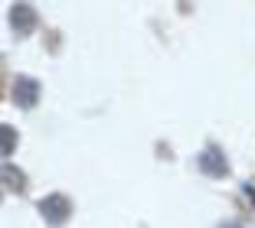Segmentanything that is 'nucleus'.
Returning <instances> with one entry per match:
<instances>
[{"mask_svg": "<svg viewBox=\"0 0 255 228\" xmlns=\"http://www.w3.org/2000/svg\"><path fill=\"white\" fill-rule=\"evenodd\" d=\"M39 212H43V219L49 222V225H59V222L69 215V199H62V196H46L43 202H39Z\"/></svg>", "mask_w": 255, "mask_h": 228, "instance_id": "obj_2", "label": "nucleus"}, {"mask_svg": "<svg viewBox=\"0 0 255 228\" xmlns=\"http://www.w3.org/2000/svg\"><path fill=\"white\" fill-rule=\"evenodd\" d=\"M10 16H13V30H20V33H30L33 23H36V13H33L30 3H16V7L10 10Z\"/></svg>", "mask_w": 255, "mask_h": 228, "instance_id": "obj_3", "label": "nucleus"}, {"mask_svg": "<svg viewBox=\"0 0 255 228\" xmlns=\"http://www.w3.org/2000/svg\"><path fill=\"white\" fill-rule=\"evenodd\" d=\"M226 228H239V225H236V222H233V225H226Z\"/></svg>", "mask_w": 255, "mask_h": 228, "instance_id": "obj_7", "label": "nucleus"}, {"mask_svg": "<svg viewBox=\"0 0 255 228\" xmlns=\"http://www.w3.org/2000/svg\"><path fill=\"white\" fill-rule=\"evenodd\" d=\"M3 176H7V186H10V189H16V192L23 189V173H20V169H13L10 163L3 166Z\"/></svg>", "mask_w": 255, "mask_h": 228, "instance_id": "obj_5", "label": "nucleus"}, {"mask_svg": "<svg viewBox=\"0 0 255 228\" xmlns=\"http://www.w3.org/2000/svg\"><path fill=\"white\" fill-rule=\"evenodd\" d=\"M3 153H13V127L10 124H3Z\"/></svg>", "mask_w": 255, "mask_h": 228, "instance_id": "obj_6", "label": "nucleus"}, {"mask_svg": "<svg viewBox=\"0 0 255 228\" xmlns=\"http://www.w3.org/2000/svg\"><path fill=\"white\" fill-rule=\"evenodd\" d=\"M200 166L206 169V173H213V176L226 173V160H223L219 150H206V153H200Z\"/></svg>", "mask_w": 255, "mask_h": 228, "instance_id": "obj_4", "label": "nucleus"}, {"mask_svg": "<svg viewBox=\"0 0 255 228\" xmlns=\"http://www.w3.org/2000/svg\"><path fill=\"white\" fill-rule=\"evenodd\" d=\"M13 101L20 104V108H33V104L39 101V81L30 78V75H20V78L13 81Z\"/></svg>", "mask_w": 255, "mask_h": 228, "instance_id": "obj_1", "label": "nucleus"}]
</instances>
